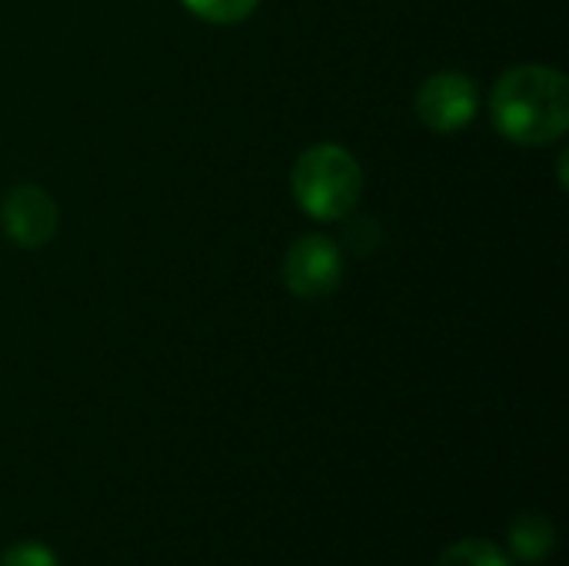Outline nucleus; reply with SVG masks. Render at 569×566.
I'll list each match as a JSON object with an SVG mask.
<instances>
[{
    "label": "nucleus",
    "mask_w": 569,
    "mask_h": 566,
    "mask_svg": "<svg viewBox=\"0 0 569 566\" xmlns=\"http://www.w3.org/2000/svg\"><path fill=\"white\" fill-rule=\"evenodd\" d=\"M490 113L510 143L543 147L560 140L569 127L567 73L543 63L510 67L490 93Z\"/></svg>",
    "instance_id": "obj_1"
},
{
    "label": "nucleus",
    "mask_w": 569,
    "mask_h": 566,
    "mask_svg": "<svg viewBox=\"0 0 569 566\" xmlns=\"http://www.w3.org/2000/svg\"><path fill=\"white\" fill-rule=\"evenodd\" d=\"M290 183L303 214L313 220H340L360 203L363 170L347 147L317 143L297 157Z\"/></svg>",
    "instance_id": "obj_2"
},
{
    "label": "nucleus",
    "mask_w": 569,
    "mask_h": 566,
    "mask_svg": "<svg viewBox=\"0 0 569 566\" xmlns=\"http://www.w3.org/2000/svg\"><path fill=\"white\" fill-rule=\"evenodd\" d=\"M417 117L433 133H457L473 123L480 110V90L477 80L460 70H440L430 73L417 90Z\"/></svg>",
    "instance_id": "obj_3"
},
{
    "label": "nucleus",
    "mask_w": 569,
    "mask_h": 566,
    "mask_svg": "<svg viewBox=\"0 0 569 566\" xmlns=\"http://www.w3.org/2000/svg\"><path fill=\"white\" fill-rule=\"evenodd\" d=\"M343 280L340 247L323 234H303L283 257V284L297 300H323Z\"/></svg>",
    "instance_id": "obj_4"
},
{
    "label": "nucleus",
    "mask_w": 569,
    "mask_h": 566,
    "mask_svg": "<svg viewBox=\"0 0 569 566\" xmlns=\"http://www.w3.org/2000/svg\"><path fill=\"white\" fill-rule=\"evenodd\" d=\"M0 227L17 247L40 250L57 234V203L43 187L20 183L0 203Z\"/></svg>",
    "instance_id": "obj_5"
},
{
    "label": "nucleus",
    "mask_w": 569,
    "mask_h": 566,
    "mask_svg": "<svg viewBox=\"0 0 569 566\" xmlns=\"http://www.w3.org/2000/svg\"><path fill=\"white\" fill-rule=\"evenodd\" d=\"M510 554L523 564H540L553 554L557 547V530L547 517L540 514H523L510 524Z\"/></svg>",
    "instance_id": "obj_6"
},
{
    "label": "nucleus",
    "mask_w": 569,
    "mask_h": 566,
    "mask_svg": "<svg viewBox=\"0 0 569 566\" xmlns=\"http://www.w3.org/2000/svg\"><path fill=\"white\" fill-rule=\"evenodd\" d=\"M437 566H513V564H510V554H503L497 544L470 537V540H457V544H450V547L440 554Z\"/></svg>",
    "instance_id": "obj_7"
},
{
    "label": "nucleus",
    "mask_w": 569,
    "mask_h": 566,
    "mask_svg": "<svg viewBox=\"0 0 569 566\" xmlns=\"http://www.w3.org/2000/svg\"><path fill=\"white\" fill-rule=\"evenodd\" d=\"M180 3L207 23H240L257 10L260 0H180Z\"/></svg>",
    "instance_id": "obj_8"
},
{
    "label": "nucleus",
    "mask_w": 569,
    "mask_h": 566,
    "mask_svg": "<svg viewBox=\"0 0 569 566\" xmlns=\"http://www.w3.org/2000/svg\"><path fill=\"white\" fill-rule=\"evenodd\" d=\"M0 566H60V560H57V554L47 544L23 540V544H13V547L3 550Z\"/></svg>",
    "instance_id": "obj_9"
}]
</instances>
